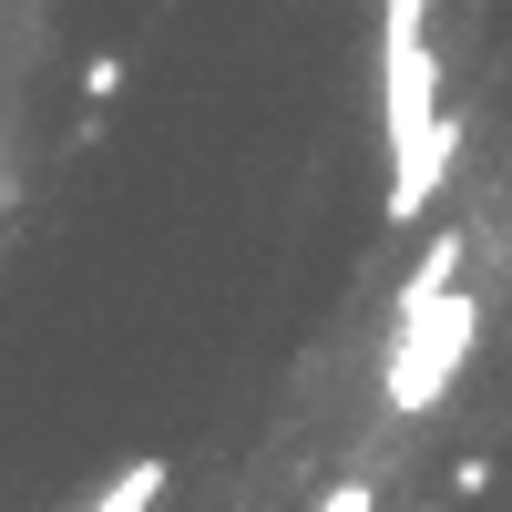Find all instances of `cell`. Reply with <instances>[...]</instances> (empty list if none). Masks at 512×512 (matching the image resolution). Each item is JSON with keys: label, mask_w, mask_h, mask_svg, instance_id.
Instances as JSON below:
<instances>
[{"label": "cell", "mask_w": 512, "mask_h": 512, "mask_svg": "<svg viewBox=\"0 0 512 512\" xmlns=\"http://www.w3.org/2000/svg\"><path fill=\"white\" fill-rule=\"evenodd\" d=\"M472 328H482V297L472 287H441L420 297V308H390V359H379V400H390L400 420L441 410L461 359H472Z\"/></svg>", "instance_id": "6da1fadb"}, {"label": "cell", "mask_w": 512, "mask_h": 512, "mask_svg": "<svg viewBox=\"0 0 512 512\" xmlns=\"http://www.w3.org/2000/svg\"><path fill=\"white\" fill-rule=\"evenodd\" d=\"M441 41H431V0H379V144L420 154L441 134Z\"/></svg>", "instance_id": "7a4b0ae2"}, {"label": "cell", "mask_w": 512, "mask_h": 512, "mask_svg": "<svg viewBox=\"0 0 512 512\" xmlns=\"http://www.w3.org/2000/svg\"><path fill=\"white\" fill-rule=\"evenodd\" d=\"M164 482H175V461L144 451V461H123V472H113L93 502H82V512H154V502H164Z\"/></svg>", "instance_id": "3957f363"}, {"label": "cell", "mask_w": 512, "mask_h": 512, "mask_svg": "<svg viewBox=\"0 0 512 512\" xmlns=\"http://www.w3.org/2000/svg\"><path fill=\"white\" fill-rule=\"evenodd\" d=\"M318 512H379V482H328Z\"/></svg>", "instance_id": "277c9868"}, {"label": "cell", "mask_w": 512, "mask_h": 512, "mask_svg": "<svg viewBox=\"0 0 512 512\" xmlns=\"http://www.w3.org/2000/svg\"><path fill=\"white\" fill-rule=\"evenodd\" d=\"M82 93H93V103H113V93H123V62H113V52H93V72H82Z\"/></svg>", "instance_id": "5b68a950"}]
</instances>
